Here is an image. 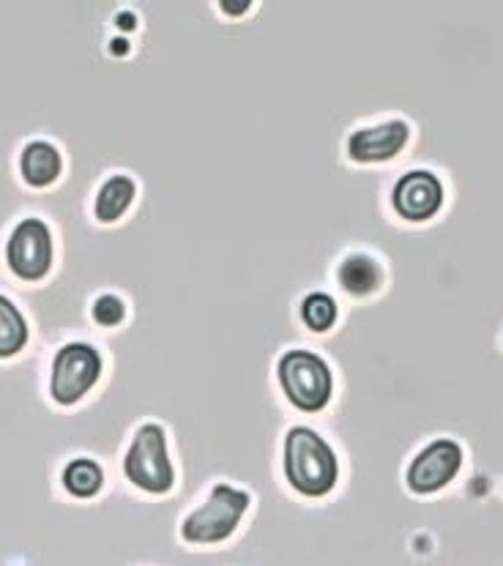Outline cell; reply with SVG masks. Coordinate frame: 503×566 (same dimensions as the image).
Listing matches in <instances>:
<instances>
[{
	"label": "cell",
	"instance_id": "cell-15",
	"mask_svg": "<svg viewBox=\"0 0 503 566\" xmlns=\"http://www.w3.org/2000/svg\"><path fill=\"white\" fill-rule=\"evenodd\" d=\"M298 315H302L304 326L310 328V332L323 334V332H328L334 323H337L339 310H337V302H334L328 293L315 291V293H310V296H304Z\"/></svg>",
	"mask_w": 503,
	"mask_h": 566
},
{
	"label": "cell",
	"instance_id": "cell-9",
	"mask_svg": "<svg viewBox=\"0 0 503 566\" xmlns=\"http://www.w3.org/2000/svg\"><path fill=\"white\" fill-rule=\"evenodd\" d=\"M408 135L410 129L405 120H389L373 129H358L348 140V151L356 161H386L402 151Z\"/></svg>",
	"mask_w": 503,
	"mask_h": 566
},
{
	"label": "cell",
	"instance_id": "cell-11",
	"mask_svg": "<svg viewBox=\"0 0 503 566\" xmlns=\"http://www.w3.org/2000/svg\"><path fill=\"white\" fill-rule=\"evenodd\" d=\"M22 176L31 187H48L61 172V156L50 143H31L22 151Z\"/></svg>",
	"mask_w": 503,
	"mask_h": 566
},
{
	"label": "cell",
	"instance_id": "cell-10",
	"mask_svg": "<svg viewBox=\"0 0 503 566\" xmlns=\"http://www.w3.org/2000/svg\"><path fill=\"white\" fill-rule=\"evenodd\" d=\"M337 282L353 298L373 296L384 285V269L378 265V260L369 255H348L339 263Z\"/></svg>",
	"mask_w": 503,
	"mask_h": 566
},
{
	"label": "cell",
	"instance_id": "cell-16",
	"mask_svg": "<svg viewBox=\"0 0 503 566\" xmlns=\"http://www.w3.org/2000/svg\"><path fill=\"white\" fill-rule=\"evenodd\" d=\"M126 317V304L120 302L115 293H104L94 302V321L104 328H115L118 323H124Z\"/></svg>",
	"mask_w": 503,
	"mask_h": 566
},
{
	"label": "cell",
	"instance_id": "cell-3",
	"mask_svg": "<svg viewBox=\"0 0 503 566\" xmlns=\"http://www.w3.org/2000/svg\"><path fill=\"white\" fill-rule=\"evenodd\" d=\"M276 378L293 408L302 413H321L332 402L334 375L326 359L312 350L293 348L276 364Z\"/></svg>",
	"mask_w": 503,
	"mask_h": 566
},
{
	"label": "cell",
	"instance_id": "cell-1",
	"mask_svg": "<svg viewBox=\"0 0 503 566\" xmlns=\"http://www.w3.org/2000/svg\"><path fill=\"white\" fill-rule=\"evenodd\" d=\"M285 476L304 499H326L339 482L337 452L312 427H291L285 436Z\"/></svg>",
	"mask_w": 503,
	"mask_h": 566
},
{
	"label": "cell",
	"instance_id": "cell-7",
	"mask_svg": "<svg viewBox=\"0 0 503 566\" xmlns=\"http://www.w3.org/2000/svg\"><path fill=\"white\" fill-rule=\"evenodd\" d=\"M6 258H9V269L20 280H42L52 265V239L48 224L42 219H22L11 233Z\"/></svg>",
	"mask_w": 503,
	"mask_h": 566
},
{
	"label": "cell",
	"instance_id": "cell-2",
	"mask_svg": "<svg viewBox=\"0 0 503 566\" xmlns=\"http://www.w3.org/2000/svg\"><path fill=\"white\" fill-rule=\"evenodd\" d=\"M250 504L252 495L247 490L233 488L228 482L213 484L206 504L198 506L181 523V539L187 545H217V542L230 539L244 520Z\"/></svg>",
	"mask_w": 503,
	"mask_h": 566
},
{
	"label": "cell",
	"instance_id": "cell-17",
	"mask_svg": "<svg viewBox=\"0 0 503 566\" xmlns=\"http://www.w3.org/2000/svg\"><path fill=\"white\" fill-rule=\"evenodd\" d=\"M109 50H113V52H118V55H124V52L129 50V44H126L124 39H115V42L109 44Z\"/></svg>",
	"mask_w": 503,
	"mask_h": 566
},
{
	"label": "cell",
	"instance_id": "cell-5",
	"mask_svg": "<svg viewBox=\"0 0 503 566\" xmlns=\"http://www.w3.org/2000/svg\"><path fill=\"white\" fill-rule=\"evenodd\" d=\"M462 463H465V449L457 438H432L405 468V488L421 499L443 493L460 476Z\"/></svg>",
	"mask_w": 503,
	"mask_h": 566
},
{
	"label": "cell",
	"instance_id": "cell-18",
	"mask_svg": "<svg viewBox=\"0 0 503 566\" xmlns=\"http://www.w3.org/2000/svg\"><path fill=\"white\" fill-rule=\"evenodd\" d=\"M222 9H224V11H233V14H241V11L250 9V3H239V6H233V3H222Z\"/></svg>",
	"mask_w": 503,
	"mask_h": 566
},
{
	"label": "cell",
	"instance_id": "cell-19",
	"mask_svg": "<svg viewBox=\"0 0 503 566\" xmlns=\"http://www.w3.org/2000/svg\"><path fill=\"white\" fill-rule=\"evenodd\" d=\"M118 25L124 28V31H129V28H135V20H132V14H120Z\"/></svg>",
	"mask_w": 503,
	"mask_h": 566
},
{
	"label": "cell",
	"instance_id": "cell-12",
	"mask_svg": "<svg viewBox=\"0 0 503 566\" xmlns=\"http://www.w3.org/2000/svg\"><path fill=\"white\" fill-rule=\"evenodd\" d=\"M63 488L74 499H94L104 488V471L96 460L77 458L63 468Z\"/></svg>",
	"mask_w": 503,
	"mask_h": 566
},
{
	"label": "cell",
	"instance_id": "cell-13",
	"mask_svg": "<svg viewBox=\"0 0 503 566\" xmlns=\"http://www.w3.org/2000/svg\"><path fill=\"white\" fill-rule=\"evenodd\" d=\"M28 343V323L22 312L6 296H0V359L20 354Z\"/></svg>",
	"mask_w": 503,
	"mask_h": 566
},
{
	"label": "cell",
	"instance_id": "cell-14",
	"mask_svg": "<svg viewBox=\"0 0 503 566\" xmlns=\"http://www.w3.org/2000/svg\"><path fill=\"white\" fill-rule=\"evenodd\" d=\"M132 198H135V184H132V178H109L102 187L99 198H96V217H99L102 222H115V219L129 208Z\"/></svg>",
	"mask_w": 503,
	"mask_h": 566
},
{
	"label": "cell",
	"instance_id": "cell-6",
	"mask_svg": "<svg viewBox=\"0 0 503 566\" xmlns=\"http://www.w3.org/2000/svg\"><path fill=\"white\" fill-rule=\"evenodd\" d=\"M102 378V356L94 345L69 343L63 345L52 361L50 391L57 406H74L83 400L96 380Z\"/></svg>",
	"mask_w": 503,
	"mask_h": 566
},
{
	"label": "cell",
	"instance_id": "cell-4",
	"mask_svg": "<svg viewBox=\"0 0 503 566\" xmlns=\"http://www.w3.org/2000/svg\"><path fill=\"white\" fill-rule=\"evenodd\" d=\"M124 473L135 488L151 495H167L176 488V468L167 454L165 427L148 421L135 432V441L124 458Z\"/></svg>",
	"mask_w": 503,
	"mask_h": 566
},
{
	"label": "cell",
	"instance_id": "cell-8",
	"mask_svg": "<svg viewBox=\"0 0 503 566\" xmlns=\"http://www.w3.org/2000/svg\"><path fill=\"white\" fill-rule=\"evenodd\" d=\"M443 206V184L430 170H410L397 181L395 208L408 222H427Z\"/></svg>",
	"mask_w": 503,
	"mask_h": 566
}]
</instances>
